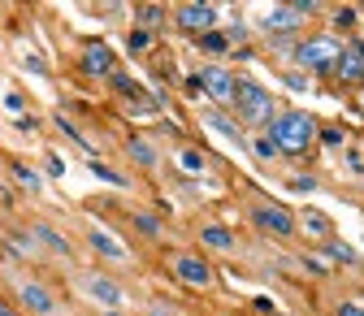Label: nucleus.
Returning <instances> with one entry per match:
<instances>
[{
    "label": "nucleus",
    "instance_id": "7ed1b4c3",
    "mask_svg": "<svg viewBox=\"0 0 364 316\" xmlns=\"http://www.w3.org/2000/svg\"><path fill=\"white\" fill-rule=\"evenodd\" d=\"M338 57H343V43L334 35H304L291 48V61L308 74H334Z\"/></svg>",
    "mask_w": 364,
    "mask_h": 316
},
{
    "label": "nucleus",
    "instance_id": "dca6fc26",
    "mask_svg": "<svg viewBox=\"0 0 364 316\" xmlns=\"http://www.w3.org/2000/svg\"><path fill=\"white\" fill-rule=\"evenodd\" d=\"M204 121L217 130V134H225V139H230V143H239V148H247V139H243V130H239V121H230V117H225L221 109H208L204 113Z\"/></svg>",
    "mask_w": 364,
    "mask_h": 316
},
{
    "label": "nucleus",
    "instance_id": "f3484780",
    "mask_svg": "<svg viewBox=\"0 0 364 316\" xmlns=\"http://www.w3.org/2000/svg\"><path fill=\"white\" fill-rule=\"evenodd\" d=\"M126 152H130V160L139 165V169H156V148H152L148 139H139V134L126 143Z\"/></svg>",
    "mask_w": 364,
    "mask_h": 316
},
{
    "label": "nucleus",
    "instance_id": "423d86ee",
    "mask_svg": "<svg viewBox=\"0 0 364 316\" xmlns=\"http://www.w3.org/2000/svg\"><path fill=\"white\" fill-rule=\"evenodd\" d=\"M252 225L260 234H273V239H295L299 234L295 212H287L278 204H252Z\"/></svg>",
    "mask_w": 364,
    "mask_h": 316
},
{
    "label": "nucleus",
    "instance_id": "393cba45",
    "mask_svg": "<svg viewBox=\"0 0 364 316\" xmlns=\"http://www.w3.org/2000/svg\"><path fill=\"white\" fill-rule=\"evenodd\" d=\"M14 173H18V178H22V182H26V187H31V191H43V182H39V173H35V169H26V165H18V169H14Z\"/></svg>",
    "mask_w": 364,
    "mask_h": 316
},
{
    "label": "nucleus",
    "instance_id": "f257e3e1",
    "mask_svg": "<svg viewBox=\"0 0 364 316\" xmlns=\"http://www.w3.org/2000/svg\"><path fill=\"white\" fill-rule=\"evenodd\" d=\"M235 117L252 130V134H264L273 126V117H278V100L269 96V87L252 82V78H239V92H235Z\"/></svg>",
    "mask_w": 364,
    "mask_h": 316
},
{
    "label": "nucleus",
    "instance_id": "c85d7f7f",
    "mask_svg": "<svg viewBox=\"0 0 364 316\" xmlns=\"http://www.w3.org/2000/svg\"><path fill=\"white\" fill-rule=\"evenodd\" d=\"M161 13H165V9H156V5H144V9H139V22H144V26H156V22H161Z\"/></svg>",
    "mask_w": 364,
    "mask_h": 316
},
{
    "label": "nucleus",
    "instance_id": "7c9ffc66",
    "mask_svg": "<svg viewBox=\"0 0 364 316\" xmlns=\"http://www.w3.org/2000/svg\"><path fill=\"white\" fill-rule=\"evenodd\" d=\"M287 82L295 87V92H304V87H308V78H304V74H287Z\"/></svg>",
    "mask_w": 364,
    "mask_h": 316
},
{
    "label": "nucleus",
    "instance_id": "b1692460",
    "mask_svg": "<svg viewBox=\"0 0 364 316\" xmlns=\"http://www.w3.org/2000/svg\"><path fill=\"white\" fill-rule=\"evenodd\" d=\"M316 134H321V139H326L330 148H343V143H347V130H343V126H330V130H316Z\"/></svg>",
    "mask_w": 364,
    "mask_h": 316
},
{
    "label": "nucleus",
    "instance_id": "f03ea898",
    "mask_svg": "<svg viewBox=\"0 0 364 316\" xmlns=\"http://www.w3.org/2000/svg\"><path fill=\"white\" fill-rule=\"evenodd\" d=\"M316 117L312 113H304V109H287V113H278L273 117V126H269V139L278 143V152H291V156H304L312 143H316Z\"/></svg>",
    "mask_w": 364,
    "mask_h": 316
},
{
    "label": "nucleus",
    "instance_id": "4be33fe9",
    "mask_svg": "<svg viewBox=\"0 0 364 316\" xmlns=\"http://www.w3.org/2000/svg\"><path fill=\"white\" fill-rule=\"evenodd\" d=\"M109 82H113V92H117V96H139V82L126 78V74H117V70L109 74Z\"/></svg>",
    "mask_w": 364,
    "mask_h": 316
},
{
    "label": "nucleus",
    "instance_id": "c756f323",
    "mask_svg": "<svg viewBox=\"0 0 364 316\" xmlns=\"http://www.w3.org/2000/svg\"><path fill=\"white\" fill-rule=\"evenodd\" d=\"M334 316H364V307H360V303H351V299H343V303L334 307Z\"/></svg>",
    "mask_w": 364,
    "mask_h": 316
},
{
    "label": "nucleus",
    "instance_id": "2eb2a0df",
    "mask_svg": "<svg viewBox=\"0 0 364 316\" xmlns=\"http://www.w3.org/2000/svg\"><path fill=\"white\" fill-rule=\"evenodd\" d=\"M82 70L87 74H113V53L105 48V43H87V53H82Z\"/></svg>",
    "mask_w": 364,
    "mask_h": 316
},
{
    "label": "nucleus",
    "instance_id": "ddd939ff",
    "mask_svg": "<svg viewBox=\"0 0 364 316\" xmlns=\"http://www.w3.org/2000/svg\"><path fill=\"white\" fill-rule=\"evenodd\" d=\"M295 225H299L308 239H321V243H326V239H334V221H330L321 208H304V212L295 217Z\"/></svg>",
    "mask_w": 364,
    "mask_h": 316
},
{
    "label": "nucleus",
    "instance_id": "5701e85b",
    "mask_svg": "<svg viewBox=\"0 0 364 316\" xmlns=\"http://www.w3.org/2000/svg\"><path fill=\"white\" fill-rule=\"evenodd\" d=\"M134 225H139V234H148V239H156V234H161V221H156V217H148V212L134 217Z\"/></svg>",
    "mask_w": 364,
    "mask_h": 316
},
{
    "label": "nucleus",
    "instance_id": "9b49d317",
    "mask_svg": "<svg viewBox=\"0 0 364 316\" xmlns=\"http://www.w3.org/2000/svg\"><path fill=\"white\" fill-rule=\"evenodd\" d=\"M87 247L96 256H105V260H113V264H126V247L105 230V225H91V230H87Z\"/></svg>",
    "mask_w": 364,
    "mask_h": 316
},
{
    "label": "nucleus",
    "instance_id": "1a4fd4ad",
    "mask_svg": "<svg viewBox=\"0 0 364 316\" xmlns=\"http://www.w3.org/2000/svg\"><path fill=\"white\" fill-rule=\"evenodd\" d=\"M82 290L96 299V303H105L109 312H122V303H126V290H122L117 282H109L105 273H87V278H82Z\"/></svg>",
    "mask_w": 364,
    "mask_h": 316
},
{
    "label": "nucleus",
    "instance_id": "6ab92c4d",
    "mask_svg": "<svg viewBox=\"0 0 364 316\" xmlns=\"http://www.w3.org/2000/svg\"><path fill=\"white\" fill-rule=\"evenodd\" d=\"M321 251H326V260H330V264H343V268H347V264H360V260H355V251H351L347 243H338V239H326V243H321Z\"/></svg>",
    "mask_w": 364,
    "mask_h": 316
},
{
    "label": "nucleus",
    "instance_id": "39448f33",
    "mask_svg": "<svg viewBox=\"0 0 364 316\" xmlns=\"http://www.w3.org/2000/svg\"><path fill=\"white\" fill-rule=\"evenodd\" d=\"M196 82H200V92L213 100V109H230L235 104V92H239V78L225 70V65H204L200 74H196Z\"/></svg>",
    "mask_w": 364,
    "mask_h": 316
},
{
    "label": "nucleus",
    "instance_id": "bb28decb",
    "mask_svg": "<svg viewBox=\"0 0 364 316\" xmlns=\"http://www.w3.org/2000/svg\"><path fill=\"white\" fill-rule=\"evenodd\" d=\"M334 26H343V31H347V26H355V9H351V5L334 9Z\"/></svg>",
    "mask_w": 364,
    "mask_h": 316
},
{
    "label": "nucleus",
    "instance_id": "412c9836",
    "mask_svg": "<svg viewBox=\"0 0 364 316\" xmlns=\"http://www.w3.org/2000/svg\"><path fill=\"white\" fill-rule=\"evenodd\" d=\"M178 165L187 169V173H204V169H208L204 152H196V148H182V152H178Z\"/></svg>",
    "mask_w": 364,
    "mask_h": 316
},
{
    "label": "nucleus",
    "instance_id": "f8f14e48",
    "mask_svg": "<svg viewBox=\"0 0 364 316\" xmlns=\"http://www.w3.org/2000/svg\"><path fill=\"white\" fill-rule=\"evenodd\" d=\"M334 78H338V82H351V87L364 82V48H360V43L343 48V57H338V65H334Z\"/></svg>",
    "mask_w": 364,
    "mask_h": 316
},
{
    "label": "nucleus",
    "instance_id": "4468645a",
    "mask_svg": "<svg viewBox=\"0 0 364 316\" xmlns=\"http://www.w3.org/2000/svg\"><path fill=\"white\" fill-rule=\"evenodd\" d=\"M200 243L208 247V251H235L239 247V239H235V230H225V225H204V230H200Z\"/></svg>",
    "mask_w": 364,
    "mask_h": 316
},
{
    "label": "nucleus",
    "instance_id": "a211bd4d",
    "mask_svg": "<svg viewBox=\"0 0 364 316\" xmlns=\"http://www.w3.org/2000/svg\"><path fill=\"white\" fill-rule=\"evenodd\" d=\"M196 43H200V53H208V57H221V53H230L235 35H225V31H208V35H200Z\"/></svg>",
    "mask_w": 364,
    "mask_h": 316
},
{
    "label": "nucleus",
    "instance_id": "0eeeda50",
    "mask_svg": "<svg viewBox=\"0 0 364 316\" xmlns=\"http://www.w3.org/2000/svg\"><path fill=\"white\" fill-rule=\"evenodd\" d=\"M18 307H26V312H35V316H57V312H61V299L43 286V282L26 278V282H18Z\"/></svg>",
    "mask_w": 364,
    "mask_h": 316
},
{
    "label": "nucleus",
    "instance_id": "cd10ccee",
    "mask_svg": "<svg viewBox=\"0 0 364 316\" xmlns=\"http://www.w3.org/2000/svg\"><path fill=\"white\" fill-rule=\"evenodd\" d=\"M35 230H39V234H43V239H48V243H53V247H57V251H65V256H70V243H65V239H57V234H53V230H48V225H35Z\"/></svg>",
    "mask_w": 364,
    "mask_h": 316
},
{
    "label": "nucleus",
    "instance_id": "9d476101",
    "mask_svg": "<svg viewBox=\"0 0 364 316\" xmlns=\"http://www.w3.org/2000/svg\"><path fill=\"white\" fill-rule=\"evenodd\" d=\"M264 35H282V31H299L304 26V18L295 13V5H273V9H264V18L256 22Z\"/></svg>",
    "mask_w": 364,
    "mask_h": 316
},
{
    "label": "nucleus",
    "instance_id": "473e14b6",
    "mask_svg": "<svg viewBox=\"0 0 364 316\" xmlns=\"http://www.w3.org/2000/svg\"><path fill=\"white\" fill-rule=\"evenodd\" d=\"M105 316H126V312H105Z\"/></svg>",
    "mask_w": 364,
    "mask_h": 316
},
{
    "label": "nucleus",
    "instance_id": "aec40b11",
    "mask_svg": "<svg viewBox=\"0 0 364 316\" xmlns=\"http://www.w3.org/2000/svg\"><path fill=\"white\" fill-rule=\"evenodd\" d=\"M247 152H252L256 160H278V143L269 139V130H264V134H252V139H247Z\"/></svg>",
    "mask_w": 364,
    "mask_h": 316
},
{
    "label": "nucleus",
    "instance_id": "2f4dec72",
    "mask_svg": "<svg viewBox=\"0 0 364 316\" xmlns=\"http://www.w3.org/2000/svg\"><path fill=\"white\" fill-rule=\"evenodd\" d=\"M0 316H18V312H14V307H5V303H0Z\"/></svg>",
    "mask_w": 364,
    "mask_h": 316
},
{
    "label": "nucleus",
    "instance_id": "a878e982",
    "mask_svg": "<svg viewBox=\"0 0 364 316\" xmlns=\"http://www.w3.org/2000/svg\"><path fill=\"white\" fill-rule=\"evenodd\" d=\"M91 173L105 178V182H117V187H122V173H113V169H109V165H100V160H91Z\"/></svg>",
    "mask_w": 364,
    "mask_h": 316
},
{
    "label": "nucleus",
    "instance_id": "20e7f679",
    "mask_svg": "<svg viewBox=\"0 0 364 316\" xmlns=\"http://www.w3.org/2000/svg\"><path fill=\"white\" fill-rule=\"evenodd\" d=\"M169 268H173V278L182 282V286H191V290H208L213 286V260L204 256V251H178L173 260H169Z\"/></svg>",
    "mask_w": 364,
    "mask_h": 316
},
{
    "label": "nucleus",
    "instance_id": "6e6552de",
    "mask_svg": "<svg viewBox=\"0 0 364 316\" xmlns=\"http://www.w3.org/2000/svg\"><path fill=\"white\" fill-rule=\"evenodd\" d=\"M173 22L187 31V35L200 39V35L217 31V5H196V0H191V5H178V9H173Z\"/></svg>",
    "mask_w": 364,
    "mask_h": 316
}]
</instances>
